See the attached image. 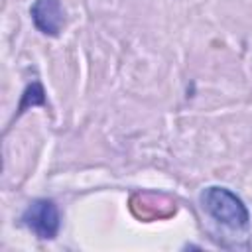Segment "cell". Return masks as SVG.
Instances as JSON below:
<instances>
[{
  "mask_svg": "<svg viewBox=\"0 0 252 252\" xmlns=\"http://www.w3.org/2000/svg\"><path fill=\"white\" fill-rule=\"evenodd\" d=\"M33 106V104H45V93H43V87L39 83H32L24 94H22V102L18 106V114L26 110V106Z\"/></svg>",
  "mask_w": 252,
  "mask_h": 252,
  "instance_id": "277c9868",
  "label": "cell"
},
{
  "mask_svg": "<svg viewBox=\"0 0 252 252\" xmlns=\"http://www.w3.org/2000/svg\"><path fill=\"white\" fill-rule=\"evenodd\" d=\"M24 224L39 238H55L61 226V215L51 199H35L22 215Z\"/></svg>",
  "mask_w": 252,
  "mask_h": 252,
  "instance_id": "7a4b0ae2",
  "label": "cell"
},
{
  "mask_svg": "<svg viewBox=\"0 0 252 252\" xmlns=\"http://www.w3.org/2000/svg\"><path fill=\"white\" fill-rule=\"evenodd\" d=\"M33 26L45 35H59L65 14L59 0H35L30 8Z\"/></svg>",
  "mask_w": 252,
  "mask_h": 252,
  "instance_id": "3957f363",
  "label": "cell"
},
{
  "mask_svg": "<svg viewBox=\"0 0 252 252\" xmlns=\"http://www.w3.org/2000/svg\"><path fill=\"white\" fill-rule=\"evenodd\" d=\"M205 211L228 228L242 230L250 224V215L242 199L226 187H207L201 195Z\"/></svg>",
  "mask_w": 252,
  "mask_h": 252,
  "instance_id": "6da1fadb",
  "label": "cell"
}]
</instances>
